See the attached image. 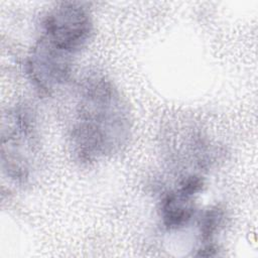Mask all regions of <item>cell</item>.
<instances>
[{
    "label": "cell",
    "instance_id": "1",
    "mask_svg": "<svg viewBox=\"0 0 258 258\" xmlns=\"http://www.w3.org/2000/svg\"><path fill=\"white\" fill-rule=\"evenodd\" d=\"M127 119L117 92L105 81L87 88L73 130L76 154L83 161L112 152L127 133Z\"/></svg>",
    "mask_w": 258,
    "mask_h": 258
},
{
    "label": "cell",
    "instance_id": "2",
    "mask_svg": "<svg viewBox=\"0 0 258 258\" xmlns=\"http://www.w3.org/2000/svg\"><path fill=\"white\" fill-rule=\"evenodd\" d=\"M43 35L53 47L68 54L80 50L89 40L93 24L86 9L76 3H62L49 11L42 22Z\"/></svg>",
    "mask_w": 258,
    "mask_h": 258
},
{
    "label": "cell",
    "instance_id": "3",
    "mask_svg": "<svg viewBox=\"0 0 258 258\" xmlns=\"http://www.w3.org/2000/svg\"><path fill=\"white\" fill-rule=\"evenodd\" d=\"M69 56L41 37L27 63L28 74L35 86L48 93L63 83L70 74Z\"/></svg>",
    "mask_w": 258,
    "mask_h": 258
},
{
    "label": "cell",
    "instance_id": "4",
    "mask_svg": "<svg viewBox=\"0 0 258 258\" xmlns=\"http://www.w3.org/2000/svg\"><path fill=\"white\" fill-rule=\"evenodd\" d=\"M163 225L169 229H178L185 226L194 216L195 207L190 198L179 190L166 194L160 204Z\"/></svg>",
    "mask_w": 258,
    "mask_h": 258
},
{
    "label": "cell",
    "instance_id": "5",
    "mask_svg": "<svg viewBox=\"0 0 258 258\" xmlns=\"http://www.w3.org/2000/svg\"><path fill=\"white\" fill-rule=\"evenodd\" d=\"M223 213L220 209L208 210L201 220V234L203 240L208 241L222 224Z\"/></svg>",
    "mask_w": 258,
    "mask_h": 258
},
{
    "label": "cell",
    "instance_id": "6",
    "mask_svg": "<svg viewBox=\"0 0 258 258\" xmlns=\"http://www.w3.org/2000/svg\"><path fill=\"white\" fill-rule=\"evenodd\" d=\"M204 186V180L197 175H190L185 177L179 185V191L187 197H192L202 190Z\"/></svg>",
    "mask_w": 258,
    "mask_h": 258
},
{
    "label": "cell",
    "instance_id": "7",
    "mask_svg": "<svg viewBox=\"0 0 258 258\" xmlns=\"http://www.w3.org/2000/svg\"><path fill=\"white\" fill-rule=\"evenodd\" d=\"M217 248L213 244H207L199 250V256H213L217 252Z\"/></svg>",
    "mask_w": 258,
    "mask_h": 258
}]
</instances>
